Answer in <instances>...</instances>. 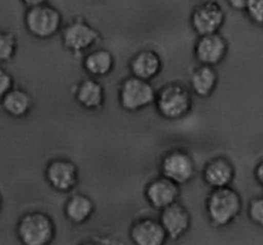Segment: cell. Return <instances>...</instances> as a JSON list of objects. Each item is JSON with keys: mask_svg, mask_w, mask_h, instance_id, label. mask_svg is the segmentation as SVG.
I'll return each instance as SVG.
<instances>
[{"mask_svg": "<svg viewBox=\"0 0 263 245\" xmlns=\"http://www.w3.org/2000/svg\"><path fill=\"white\" fill-rule=\"evenodd\" d=\"M243 208L241 197L231 186L212 189L205 202V211L211 225L226 228L236 220Z\"/></svg>", "mask_w": 263, "mask_h": 245, "instance_id": "6da1fadb", "label": "cell"}, {"mask_svg": "<svg viewBox=\"0 0 263 245\" xmlns=\"http://www.w3.org/2000/svg\"><path fill=\"white\" fill-rule=\"evenodd\" d=\"M154 105L158 115L164 120H181L192 110L193 95L185 85L168 82L157 91Z\"/></svg>", "mask_w": 263, "mask_h": 245, "instance_id": "7a4b0ae2", "label": "cell"}, {"mask_svg": "<svg viewBox=\"0 0 263 245\" xmlns=\"http://www.w3.org/2000/svg\"><path fill=\"white\" fill-rule=\"evenodd\" d=\"M157 91L151 81L141 80L131 74L121 81L118 89V103L123 110L130 113L139 112L151 107L156 102Z\"/></svg>", "mask_w": 263, "mask_h": 245, "instance_id": "3957f363", "label": "cell"}, {"mask_svg": "<svg viewBox=\"0 0 263 245\" xmlns=\"http://www.w3.org/2000/svg\"><path fill=\"white\" fill-rule=\"evenodd\" d=\"M17 236L25 245H46L55 236L53 218L44 212H28L21 217Z\"/></svg>", "mask_w": 263, "mask_h": 245, "instance_id": "277c9868", "label": "cell"}, {"mask_svg": "<svg viewBox=\"0 0 263 245\" xmlns=\"http://www.w3.org/2000/svg\"><path fill=\"white\" fill-rule=\"evenodd\" d=\"M62 13L48 3L28 8L25 14L26 30L36 39L53 37L62 30Z\"/></svg>", "mask_w": 263, "mask_h": 245, "instance_id": "5b68a950", "label": "cell"}, {"mask_svg": "<svg viewBox=\"0 0 263 245\" xmlns=\"http://www.w3.org/2000/svg\"><path fill=\"white\" fill-rule=\"evenodd\" d=\"M62 44L68 51L81 54L100 40V33L84 18H76L61 30Z\"/></svg>", "mask_w": 263, "mask_h": 245, "instance_id": "8992f818", "label": "cell"}, {"mask_svg": "<svg viewBox=\"0 0 263 245\" xmlns=\"http://www.w3.org/2000/svg\"><path fill=\"white\" fill-rule=\"evenodd\" d=\"M226 14L217 0H205L194 8L190 15V25L198 36L215 33L222 28Z\"/></svg>", "mask_w": 263, "mask_h": 245, "instance_id": "52a82bcc", "label": "cell"}, {"mask_svg": "<svg viewBox=\"0 0 263 245\" xmlns=\"http://www.w3.org/2000/svg\"><path fill=\"white\" fill-rule=\"evenodd\" d=\"M159 171L162 176L179 185H185L195 176V162L187 152L174 149L163 156Z\"/></svg>", "mask_w": 263, "mask_h": 245, "instance_id": "ba28073f", "label": "cell"}, {"mask_svg": "<svg viewBox=\"0 0 263 245\" xmlns=\"http://www.w3.org/2000/svg\"><path fill=\"white\" fill-rule=\"evenodd\" d=\"M45 180L49 186L59 193H68L79 182V168L66 158L51 159L45 168Z\"/></svg>", "mask_w": 263, "mask_h": 245, "instance_id": "9c48e42d", "label": "cell"}, {"mask_svg": "<svg viewBox=\"0 0 263 245\" xmlns=\"http://www.w3.org/2000/svg\"><path fill=\"white\" fill-rule=\"evenodd\" d=\"M229 51L228 40L220 32L199 36L194 46V56L199 64L216 67L222 63Z\"/></svg>", "mask_w": 263, "mask_h": 245, "instance_id": "30bf717a", "label": "cell"}, {"mask_svg": "<svg viewBox=\"0 0 263 245\" xmlns=\"http://www.w3.org/2000/svg\"><path fill=\"white\" fill-rule=\"evenodd\" d=\"M145 199L154 210L162 211L174 204L180 197V185L164 176L153 179L145 187Z\"/></svg>", "mask_w": 263, "mask_h": 245, "instance_id": "8fae6325", "label": "cell"}, {"mask_svg": "<svg viewBox=\"0 0 263 245\" xmlns=\"http://www.w3.org/2000/svg\"><path fill=\"white\" fill-rule=\"evenodd\" d=\"M159 221L167 234V238L177 240L189 231L192 225V217L186 207L175 202L174 204L163 208L159 215Z\"/></svg>", "mask_w": 263, "mask_h": 245, "instance_id": "7c38bea8", "label": "cell"}, {"mask_svg": "<svg viewBox=\"0 0 263 245\" xmlns=\"http://www.w3.org/2000/svg\"><path fill=\"white\" fill-rule=\"evenodd\" d=\"M130 239L136 245H162L168 238L161 221L143 217L131 225Z\"/></svg>", "mask_w": 263, "mask_h": 245, "instance_id": "4fadbf2b", "label": "cell"}, {"mask_svg": "<svg viewBox=\"0 0 263 245\" xmlns=\"http://www.w3.org/2000/svg\"><path fill=\"white\" fill-rule=\"evenodd\" d=\"M163 68V61L157 51L152 49H143L138 51L128 62V69L131 74L141 80L152 81L161 73Z\"/></svg>", "mask_w": 263, "mask_h": 245, "instance_id": "5bb4252c", "label": "cell"}, {"mask_svg": "<svg viewBox=\"0 0 263 245\" xmlns=\"http://www.w3.org/2000/svg\"><path fill=\"white\" fill-rule=\"evenodd\" d=\"M235 179V167L226 157L211 159L203 169V180L212 189L230 186Z\"/></svg>", "mask_w": 263, "mask_h": 245, "instance_id": "9a60e30c", "label": "cell"}, {"mask_svg": "<svg viewBox=\"0 0 263 245\" xmlns=\"http://www.w3.org/2000/svg\"><path fill=\"white\" fill-rule=\"evenodd\" d=\"M74 99L85 109H100L105 100L104 87L94 77L85 79L77 84L76 91H74Z\"/></svg>", "mask_w": 263, "mask_h": 245, "instance_id": "2e32d148", "label": "cell"}, {"mask_svg": "<svg viewBox=\"0 0 263 245\" xmlns=\"http://www.w3.org/2000/svg\"><path fill=\"white\" fill-rule=\"evenodd\" d=\"M95 211V203L85 194H74L64 204V216L73 225H82L91 218Z\"/></svg>", "mask_w": 263, "mask_h": 245, "instance_id": "e0dca14e", "label": "cell"}, {"mask_svg": "<svg viewBox=\"0 0 263 245\" xmlns=\"http://www.w3.org/2000/svg\"><path fill=\"white\" fill-rule=\"evenodd\" d=\"M218 84V74L215 67L200 64L190 76L192 91L199 98H208L213 94Z\"/></svg>", "mask_w": 263, "mask_h": 245, "instance_id": "ac0fdd59", "label": "cell"}, {"mask_svg": "<svg viewBox=\"0 0 263 245\" xmlns=\"http://www.w3.org/2000/svg\"><path fill=\"white\" fill-rule=\"evenodd\" d=\"M82 67L91 77H105L115 69V56L107 49L91 50L82 59Z\"/></svg>", "mask_w": 263, "mask_h": 245, "instance_id": "d6986e66", "label": "cell"}, {"mask_svg": "<svg viewBox=\"0 0 263 245\" xmlns=\"http://www.w3.org/2000/svg\"><path fill=\"white\" fill-rule=\"evenodd\" d=\"M32 105V97L22 89H12L2 98L3 109L10 117H25L31 112Z\"/></svg>", "mask_w": 263, "mask_h": 245, "instance_id": "ffe728a7", "label": "cell"}, {"mask_svg": "<svg viewBox=\"0 0 263 245\" xmlns=\"http://www.w3.org/2000/svg\"><path fill=\"white\" fill-rule=\"evenodd\" d=\"M17 50V39L9 31L0 30V62H8Z\"/></svg>", "mask_w": 263, "mask_h": 245, "instance_id": "44dd1931", "label": "cell"}, {"mask_svg": "<svg viewBox=\"0 0 263 245\" xmlns=\"http://www.w3.org/2000/svg\"><path fill=\"white\" fill-rule=\"evenodd\" d=\"M248 216L252 222L263 228V197L251 200L248 205Z\"/></svg>", "mask_w": 263, "mask_h": 245, "instance_id": "7402d4cb", "label": "cell"}, {"mask_svg": "<svg viewBox=\"0 0 263 245\" xmlns=\"http://www.w3.org/2000/svg\"><path fill=\"white\" fill-rule=\"evenodd\" d=\"M246 12L249 20L257 25H263V0H251Z\"/></svg>", "mask_w": 263, "mask_h": 245, "instance_id": "603a6c76", "label": "cell"}, {"mask_svg": "<svg viewBox=\"0 0 263 245\" xmlns=\"http://www.w3.org/2000/svg\"><path fill=\"white\" fill-rule=\"evenodd\" d=\"M13 89V77L0 67V99Z\"/></svg>", "mask_w": 263, "mask_h": 245, "instance_id": "cb8c5ba5", "label": "cell"}, {"mask_svg": "<svg viewBox=\"0 0 263 245\" xmlns=\"http://www.w3.org/2000/svg\"><path fill=\"white\" fill-rule=\"evenodd\" d=\"M230 8L235 10H246L247 5L249 4L251 0H226Z\"/></svg>", "mask_w": 263, "mask_h": 245, "instance_id": "d4e9b609", "label": "cell"}, {"mask_svg": "<svg viewBox=\"0 0 263 245\" xmlns=\"http://www.w3.org/2000/svg\"><path fill=\"white\" fill-rule=\"evenodd\" d=\"M254 177H256L257 182L261 185L263 189V161H261L257 164L256 169H254Z\"/></svg>", "mask_w": 263, "mask_h": 245, "instance_id": "484cf974", "label": "cell"}, {"mask_svg": "<svg viewBox=\"0 0 263 245\" xmlns=\"http://www.w3.org/2000/svg\"><path fill=\"white\" fill-rule=\"evenodd\" d=\"M21 2H22L27 8H32V7H37V5H41V4H45L48 0H21Z\"/></svg>", "mask_w": 263, "mask_h": 245, "instance_id": "4316f807", "label": "cell"}, {"mask_svg": "<svg viewBox=\"0 0 263 245\" xmlns=\"http://www.w3.org/2000/svg\"><path fill=\"white\" fill-rule=\"evenodd\" d=\"M0 208H2V197H0Z\"/></svg>", "mask_w": 263, "mask_h": 245, "instance_id": "83f0119b", "label": "cell"}]
</instances>
